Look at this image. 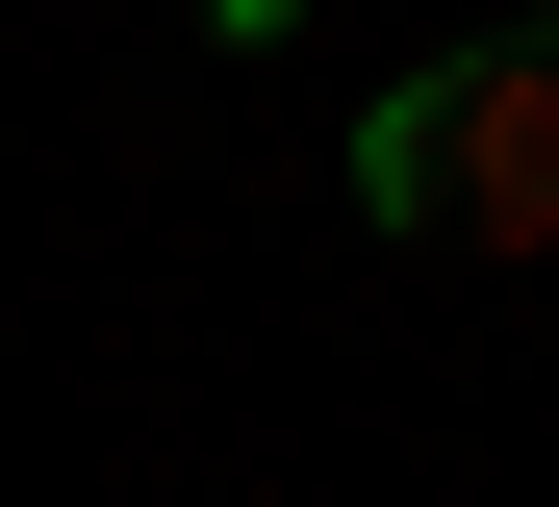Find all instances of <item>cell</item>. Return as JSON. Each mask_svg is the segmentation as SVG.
Wrapping results in <instances>:
<instances>
[{"label":"cell","instance_id":"cell-1","mask_svg":"<svg viewBox=\"0 0 559 507\" xmlns=\"http://www.w3.org/2000/svg\"><path fill=\"white\" fill-rule=\"evenodd\" d=\"M356 203L432 254H559V26H457L356 101Z\"/></svg>","mask_w":559,"mask_h":507}]
</instances>
